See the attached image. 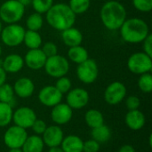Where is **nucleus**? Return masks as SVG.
Listing matches in <instances>:
<instances>
[{
	"label": "nucleus",
	"mask_w": 152,
	"mask_h": 152,
	"mask_svg": "<svg viewBox=\"0 0 152 152\" xmlns=\"http://www.w3.org/2000/svg\"><path fill=\"white\" fill-rule=\"evenodd\" d=\"M77 15L64 3L53 4L45 13L47 23L58 31H63L74 26Z\"/></svg>",
	"instance_id": "f257e3e1"
},
{
	"label": "nucleus",
	"mask_w": 152,
	"mask_h": 152,
	"mask_svg": "<svg viewBox=\"0 0 152 152\" xmlns=\"http://www.w3.org/2000/svg\"><path fill=\"white\" fill-rule=\"evenodd\" d=\"M100 18L103 26L111 31L118 30L126 20V10L118 1L110 0L100 10Z\"/></svg>",
	"instance_id": "f03ea898"
},
{
	"label": "nucleus",
	"mask_w": 152,
	"mask_h": 152,
	"mask_svg": "<svg viewBox=\"0 0 152 152\" xmlns=\"http://www.w3.org/2000/svg\"><path fill=\"white\" fill-rule=\"evenodd\" d=\"M122 39L129 44H139L151 34L147 22L141 18L126 19L118 29Z\"/></svg>",
	"instance_id": "7ed1b4c3"
},
{
	"label": "nucleus",
	"mask_w": 152,
	"mask_h": 152,
	"mask_svg": "<svg viewBox=\"0 0 152 152\" xmlns=\"http://www.w3.org/2000/svg\"><path fill=\"white\" fill-rule=\"evenodd\" d=\"M25 6L18 0H6L0 5V20L6 24L18 23L24 16Z\"/></svg>",
	"instance_id": "20e7f679"
},
{
	"label": "nucleus",
	"mask_w": 152,
	"mask_h": 152,
	"mask_svg": "<svg viewBox=\"0 0 152 152\" xmlns=\"http://www.w3.org/2000/svg\"><path fill=\"white\" fill-rule=\"evenodd\" d=\"M25 28L19 23L7 24L2 28L0 37L2 43L8 47H16L23 43Z\"/></svg>",
	"instance_id": "39448f33"
},
{
	"label": "nucleus",
	"mask_w": 152,
	"mask_h": 152,
	"mask_svg": "<svg viewBox=\"0 0 152 152\" xmlns=\"http://www.w3.org/2000/svg\"><path fill=\"white\" fill-rule=\"evenodd\" d=\"M44 69L49 77L59 78L68 74L69 70V62L66 57L56 54L46 59Z\"/></svg>",
	"instance_id": "423d86ee"
},
{
	"label": "nucleus",
	"mask_w": 152,
	"mask_h": 152,
	"mask_svg": "<svg viewBox=\"0 0 152 152\" xmlns=\"http://www.w3.org/2000/svg\"><path fill=\"white\" fill-rule=\"evenodd\" d=\"M128 70L135 75L149 73L152 69V57L143 52H137L131 54L127 60Z\"/></svg>",
	"instance_id": "0eeeda50"
},
{
	"label": "nucleus",
	"mask_w": 152,
	"mask_h": 152,
	"mask_svg": "<svg viewBox=\"0 0 152 152\" xmlns=\"http://www.w3.org/2000/svg\"><path fill=\"white\" fill-rule=\"evenodd\" d=\"M76 73L78 80L83 84H93L96 81L99 76L98 64L94 60L88 58L82 63L77 64Z\"/></svg>",
	"instance_id": "6e6552de"
},
{
	"label": "nucleus",
	"mask_w": 152,
	"mask_h": 152,
	"mask_svg": "<svg viewBox=\"0 0 152 152\" xmlns=\"http://www.w3.org/2000/svg\"><path fill=\"white\" fill-rule=\"evenodd\" d=\"M28 134L26 129H23L15 125L7 128L4 134V142L8 149L21 148L24 144Z\"/></svg>",
	"instance_id": "1a4fd4ad"
},
{
	"label": "nucleus",
	"mask_w": 152,
	"mask_h": 152,
	"mask_svg": "<svg viewBox=\"0 0 152 152\" xmlns=\"http://www.w3.org/2000/svg\"><path fill=\"white\" fill-rule=\"evenodd\" d=\"M126 87L120 81H114L110 83L104 91V100L109 105H118L126 96Z\"/></svg>",
	"instance_id": "9d476101"
},
{
	"label": "nucleus",
	"mask_w": 152,
	"mask_h": 152,
	"mask_svg": "<svg viewBox=\"0 0 152 152\" xmlns=\"http://www.w3.org/2000/svg\"><path fill=\"white\" fill-rule=\"evenodd\" d=\"M37 118L35 110L29 107H20L15 110L12 113V121L15 126H20L23 129L31 128L33 123Z\"/></svg>",
	"instance_id": "9b49d317"
},
{
	"label": "nucleus",
	"mask_w": 152,
	"mask_h": 152,
	"mask_svg": "<svg viewBox=\"0 0 152 152\" xmlns=\"http://www.w3.org/2000/svg\"><path fill=\"white\" fill-rule=\"evenodd\" d=\"M89 93L80 87H77L74 89H70L67 93L66 96V103L72 110H80L85 108L89 102Z\"/></svg>",
	"instance_id": "f8f14e48"
},
{
	"label": "nucleus",
	"mask_w": 152,
	"mask_h": 152,
	"mask_svg": "<svg viewBox=\"0 0 152 152\" xmlns=\"http://www.w3.org/2000/svg\"><path fill=\"white\" fill-rule=\"evenodd\" d=\"M63 94L54 86H45L38 93L40 103L45 107L53 108L61 102Z\"/></svg>",
	"instance_id": "ddd939ff"
},
{
	"label": "nucleus",
	"mask_w": 152,
	"mask_h": 152,
	"mask_svg": "<svg viewBox=\"0 0 152 152\" xmlns=\"http://www.w3.org/2000/svg\"><path fill=\"white\" fill-rule=\"evenodd\" d=\"M73 117V110L67 104L60 102L52 108L51 118L57 126H63L68 124Z\"/></svg>",
	"instance_id": "4468645a"
},
{
	"label": "nucleus",
	"mask_w": 152,
	"mask_h": 152,
	"mask_svg": "<svg viewBox=\"0 0 152 152\" xmlns=\"http://www.w3.org/2000/svg\"><path fill=\"white\" fill-rule=\"evenodd\" d=\"M46 59L47 57L45 55L41 48L29 49L23 58L24 64L32 70H38L43 69Z\"/></svg>",
	"instance_id": "2eb2a0df"
},
{
	"label": "nucleus",
	"mask_w": 152,
	"mask_h": 152,
	"mask_svg": "<svg viewBox=\"0 0 152 152\" xmlns=\"http://www.w3.org/2000/svg\"><path fill=\"white\" fill-rule=\"evenodd\" d=\"M64 138V134L60 126L53 125L47 126L44 134H42V140L45 146L48 148L61 146V143Z\"/></svg>",
	"instance_id": "dca6fc26"
},
{
	"label": "nucleus",
	"mask_w": 152,
	"mask_h": 152,
	"mask_svg": "<svg viewBox=\"0 0 152 152\" xmlns=\"http://www.w3.org/2000/svg\"><path fill=\"white\" fill-rule=\"evenodd\" d=\"M16 96L27 99L29 98L35 92V84L28 77H20L12 86Z\"/></svg>",
	"instance_id": "f3484780"
},
{
	"label": "nucleus",
	"mask_w": 152,
	"mask_h": 152,
	"mask_svg": "<svg viewBox=\"0 0 152 152\" xmlns=\"http://www.w3.org/2000/svg\"><path fill=\"white\" fill-rule=\"evenodd\" d=\"M24 67V60L23 57L17 53L8 54L4 59H3L2 68L4 69L6 73L15 74L22 69Z\"/></svg>",
	"instance_id": "a211bd4d"
},
{
	"label": "nucleus",
	"mask_w": 152,
	"mask_h": 152,
	"mask_svg": "<svg viewBox=\"0 0 152 152\" xmlns=\"http://www.w3.org/2000/svg\"><path fill=\"white\" fill-rule=\"evenodd\" d=\"M125 122L129 129L133 131H138L144 126L146 118L144 114L139 110H128L125 117Z\"/></svg>",
	"instance_id": "6ab92c4d"
},
{
	"label": "nucleus",
	"mask_w": 152,
	"mask_h": 152,
	"mask_svg": "<svg viewBox=\"0 0 152 152\" xmlns=\"http://www.w3.org/2000/svg\"><path fill=\"white\" fill-rule=\"evenodd\" d=\"M61 40L68 47L79 45L83 42V34L78 28L73 26L61 31Z\"/></svg>",
	"instance_id": "aec40b11"
},
{
	"label": "nucleus",
	"mask_w": 152,
	"mask_h": 152,
	"mask_svg": "<svg viewBox=\"0 0 152 152\" xmlns=\"http://www.w3.org/2000/svg\"><path fill=\"white\" fill-rule=\"evenodd\" d=\"M84 141L77 135L69 134L64 136L61 148L64 152H83Z\"/></svg>",
	"instance_id": "412c9836"
},
{
	"label": "nucleus",
	"mask_w": 152,
	"mask_h": 152,
	"mask_svg": "<svg viewBox=\"0 0 152 152\" xmlns=\"http://www.w3.org/2000/svg\"><path fill=\"white\" fill-rule=\"evenodd\" d=\"M45 143L40 135L33 134L27 137L24 144L21 147L23 152H43Z\"/></svg>",
	"instance_id": "4be33fe9"
},
{
	"label": "nucleus",
	"mask_w": 152,
	"mask_h": 152,
	"mask_svg": "<svg viewBox=\"0 0 152 152\" xmlns=\"http://www.w3.org/2000/svg\"><path fill=\"white\" fill-rule=\"evenodd\" d=\"M68 58L76 64H80L89 58L87 50L81 45L69 47Z\"/></svg>",
	"instance_id": "5701e85b"
},
{
	"label": "nucleus",
	"mask_w": 152,
	"mask_h": 152,
	"mask_svg": "<svg viewBox=\"0 0 152 152\" xmlns=\"http://www.w3.org/2000/svg\"><path fill=\"white\" fill-rule=\"evenodd\" d=\"M85 122L91 129L100 126L104 124L103 114L98 110H88L85 114Z\"/></svg>",
	"instance_id": "b1692460"
},
{
	"label": "nucleus",
	"mask_w": 152,
	"mask_h": 152,
	"mask_svg": "<svg viewBox=\"0 0 152 152\" xmlns=\"http://www.w3.org/2000/svg\"><path fill=\"white\" fill-rule=\"evenodd\" d=\"M28 49H37L43 45V39L38 31L26 30L24 34L23 43Z\"/></svg>",
	"instance_id": "393cba45"
},
{
	"label": "nucleus",
	"mask_w": 152,
	"mask_h": 152,
	"mask_svg": "<svg viewBox=\"0 0 152 152\" xmlns=\"http://www.w3.org/2000/svg\"><path fill=\"white\" fill-rule=\"evenodd\" d=\"M91 137L93 140L96 141L100 144L104 143L110 141V139L111 138V131L109 126L103 124L100 126L92 129Z\"/></svg>",
	"instance_id": "a878e982"
},
{
	"label": "nucleus",
	"mask_w": 152,
	"mask_h": 152,
	"mask_svg": "<svg viewBox=\"0 0 152 152\" xmlns=\"http://www.w3.org/2000/svg\"><path fill=\"white\" fill-rule=\"evenodd\" d=\"M44 25V18L38 12H33L26 20V27L28 30L39 31Z\"/></svg>",
	"instance_id": "bb28decb"
},
{
	"label": "nucleus",
	"mask_w": 152,
	"mask_h": 152,
	"mask_svg": "<svg viewBox=\"0 0 152 152\" xmlns=\"http://www.w3.org/2000/svg\"><path fill=\"white\" fill-rule=\"evenodd\" d=\"M12 106L0 102V127H4L10 125L12 119Z\"/></svg>",
	"instance_id": "cd10ccee"
},
{
	"label": "nucleus",
	"mask_w": 152,
	"mask_h": 152,
	"mask_svg": "<svg viewBox=\"0 0 152 152\" xmlns=\"http://www.w3.org/2000/svg\"><path fill=\"white\" fill-rule=\"evenodd\" d=\"M14 91L12 86L10 84L4 83L0 86V102L8 103L12 106V102H14Z\"/></svg>",
	"instance_id": "c85d7f7f"
},
{
	"label": "nucleus",
	"mask_w": 152,
	"mask_h": 152,
	"mask_svg": "<svg viewBox=\"0 0 152 152\" xmlns=\"http://www.w3.org/2000/svg\"><path fill=\"white\" fill-rule=\"evenodd\" d=\"M90 4L91 0H69L68 4L69 8L76 15L85 13L89 9Z\"/></svg>",
	"instance_id": "c756f323"
},
{
	"label": "nucleus",
	"mask_w": 152,
	"mask_h": 152,
	"mask_svg": "<svg viewBox=\"0 0 152 152\" xmlns=\"http://www.w3.org/2000/svg\"><path fill=\"white\" fill-rule=\"evenodd\" d=\"M138 87L144 94L152 92V75L151 72L140 75L138 78Z\"/></svg>",
	"instance_id": "7c9ffc66"
},
{
	"label": "nucleus",
	"mask_w": 152,
	"mask_h": 152,
	"mask_svg": "<svg viewBox=\"0 0 152 152\" xmlns=\"http://www.w3.org/2000/svg\"><path fill=\"white\" fill-rule=\"evenodd\" d=\"M36 12L40 14L46 13V12L53 4V0H31L30 4Z\"/></svg>",
	"instance_id": "2f4dec72"
},
{
	"label": "nucleus",
	"mask_w": 152,
	"mask_h": 152,
	"mask_svg": "<svg viewBox=\"0 0 152 152\" xmlns=\"http://www.w3.org/2000/svg\"><path fill=\"white\" fill-rule=\"evenodd\" d=\"M62 94H67L72 87V83H71V80L66 77V76H63V77H61L59 78H57L56 80V83H55V86H54Z\"/></svg>",
	"instance_id": "473e14b6"
},
{
	"label": "nucleus",
	"mask_w": 152,
	"mask_h": 152,
	"mask_svg": "<svg viewBox=\"0 0 152 152\" xmlns=\"http://www.w3.org/2000/svg\"><path fill=\"white\" fill-rule=\"evenodd\" d=\"M134 7L142 12H149L152 10V0H132Z\"/></svg>",
	"instance_id": "72a5a7b5"
},
{
	"label": "nucleus",
	"mask_w": 152,
	"mask_h": 152,
	"mask_svg": "<svg viewBox=\"0 0 152 152\" xmlns=\"http://www.w3.org/2000/svg\"><path fill=\"white\" fill-rule=\"evenodd\" d=\"M41 50L43 51V53H45V55L47 58L58 54V47H57L56 44H54L53 42H51V41L45 42L44 45H42Z\"/></svg>",
	"instance_id": "f704fd0d"
},
{
	"label": "nucleus",
	"mask_w": 152,
	"mask_h": 152,
	"mask_svg": "<svg viewBox=\"0 0 152 152\" xmlns=\"http://www.w3.org/2000/svg\"><path fill=\"white\" fill-rule=\"evenodd\" d=\"M126 106L128 110H139L141 106V100L136 95H130L126 100Z\"/></svg>",
	"instance_id": "c9c22d12"
},
{
	"label": "nucleus",
	"mask_w": 152,
	"mask_h": 152,
	"mask_svg": "<svg viewBox=\"0 0 152 152\" xmlns=\"http://www.w3.org/2000/svg\"><path fill=\"white\" fill-rule=\"evenodd\" d=\"M46 127H47V125H46V123L43 119L37 118L35 120V122L33 123V125L31 126V129L33 130L35 134L42 135L44 134V132L45 131Z\"/></svg>",
	"instance_id": "e433bc0d"
},
{
	"label": "nucleus",
	"mask_w": 152,
	"mask_h": 152,
	"mask_svg": "<svg viewBox=\"0 0 152 152\" xmlns=\"http://www.w3.org/2000/svg\"><path fill=\"white\" fill-rule=\"evenodd\" d=\"M100 149H101L100 143L93 139L84 142L83 152H99Z\"/></svg>",
	"instance_id": "4c0bfd02"
},
{
	"label": "nucleus",
	"mask_w": 152,
	"mask_h": 152,
	"mask_svg": "<svg viewBox=\"0 0 152 152\" xmlns=\"http://www.w3.org/2000/svg\"><path fill=\"white\" fill-rule=\"evenodd\" d=\"M142 49L143 53L152 57V35L150 34L143 41H142Z\"/></svg>",
	"instance_id": "58836bf2"
},
{
	"label": "nucleus",
	"mask_w": 152,
	"mask_h": 152,
	"mask_svg": "<svg viewBox=\"0 0 152 152\" xmlns=\"http://www.w3.org/2000/svg\"><path fill=\"white\" fill-rule=\"evenodd\" d=\"M118 152H135L134 148L130 144H125L121 146L118 150Z\"/></svg>",
	"instance_id": "ea45409f"
},
{
	"label": "nucleus",
	"mask_w": 152,
	"mask_h": 152,
	"mask_svg": "<svg viewBox=\"0 0 152 152\" xmlns=\"http://www.w3.org/2000/svg\"><path fill=\"white\" fill-rule=\"evenodd\" d=\"M6 77H7V73L4 71V69L2 67H0V86L6 82Z\"/></svg>",
	"instance_id": "a19ab883"
},
{
	"label": "nucleus",
	"mask_w": 152,
	"mask_h": 152,
	"mask_svg": "<svg viewBox=\"0 0 152 152\" xmlns=\"http://www.w3.org/2000/svg\"><path fill=\"white\" fill-rule=\"evenodd\" d=\"M48 152H64L62 151V149L61 148V146H56V147H51L49 148Z\"/></svg>",
	"instance_id": "79ce46f5"
},
{
	"label": "nucleus",
	"mask_w": 152,
	"mask_h": 152,
	"mask_svg": "<svg viewBox=\"0 0 152 152\" xmlns=\"http://www.w3.org/2000/svg\"><path fill=\"white\" fill-rule=\"evenodd\" d=\"M22 5H24L25 7L26 6H28V5H29L30 4H31V0H18Z\"/></svg>",
	"instance_id": "37998d69"
},
{
	"label": "nucleus",
	"mask_w": 152,
	"mask_h": 152,
	"mask_svg": "<svg viewBox=\"0 0 152 152\" xmlns=\"http://www.w3.org/2000/svg\"><path fill=\"white\" fill-rule=\"evenodd\" d=\"M8 152H23L21 148H13V149H9Z\"/></svg>",
	"instance_id": "c03bdc74"
},
{
	"label": "nucleus",
	"mask_w": 152,
	"mask_h": 152,
	"mask_svg": "<svg viewBox=\"0 0 152 152\" xmlns=\"http://www.w3.org/2000/svg\"><path fill=\"white\" fill-rule=\"evenodd\" d=\"M152 135L151 134H150V136H149V144H150V147H152Z\"/></svg>",
	"instance_id": "a18cd8bd"
},
{
	"label": "nucleus",
	"mask_w": 152,
	"mask_h": 152,
	"mask_svg": "<svg viewBox=\"0 0 152 152\" xmlns=\"http://www.w3.org/2000/svg\"><path fill=\"white\" fill-rule=\"evenodd\" d=\"M2 28H3V22H2V21H1V20H0V34H1Z\"/></svg>",
	"instance_id": "49530a36"
},
{
	"label": "nucleus",
	"mask_w": 152,
	"mask_h": 152,
	"mask_svg": "<svg viewBox=\"0 0 152 152\" xmlns=\"http://www.w3.org/2000/svg\"><path fill=\"white\" fill-rule=\"evenodd\" d=\"M2 53H3V49H2V45H0V57L2 55Z\"/></svg>",
	"instance_id": "de8ad7c7"
},
{
	"label": "nucleus",
	"mask_w": 152,
	"mask_h": 152,
	"mask_svg": "<svg viewBox=\"0 0 152 152\" xmlns=\"http://www.w3.org/2000/svg\"><path fill=\"white\" fill-rule=\"evenodd\" d=\"M2 64H3V59L0 58V67H2Z\"/></svg>",
	"instance_id": "09e8293b"
}]
</instances>
